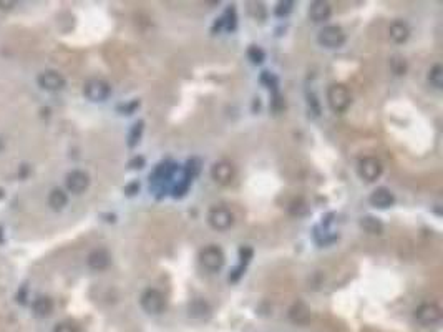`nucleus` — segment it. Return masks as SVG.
Listing matches in <instances>:
<instances>
[{
	"label": "nucleus",
	"mask_w": 443,
	"mask_h": 332,
	"mask_svg": "<svg viewBox=\"0 0 443 332\" xmlns=\"http://www.w3.org/2000/svg\"><path fill=\"white\" fill-rule=\"evenodd\" d=\"M428 82L432 83L435 88H442L443 86V68L442 65H433V68L428 72Z\"/></svg>",
	"instance_id": "aec40b11"
},
{
	"label": "nucleus",
	"mask_w": 443,
	"mask_h": 332,
	"mask_svg": "<svg viewBox=\"0 0 443 332\" xmlns=\"http://www.w3.org/2000/svg\"><path fill=\"white\" fill-rule=\"evenodd\" d=\"M249 56H251V60L254 63H261L262 60H264V54H262V50L257 49V47H252V49L249 50Z\"/></svg>",
	"instance_id": "5701e85b"
},
{
	"label": "nucleus",
	"mask_w": 443,
	"mask_h": 332,
	"mask_svg": "<svg viewBox=\"0 0 443 332\" xmlns=\"http://www.w3.org/2000/svg\"><path fill=\"white\" fill-rule=\"evenodd\" d=\"M67 203H68V198L61 190H54L50 193V196H48V204H50L52 209H55V211L63 209L67 206Z\"/></svg>",
	"instance_id": "a211bd4d"
},
{
	"label": "nucleus",
	"mask_w": 443,
	"mask_h": 332,
	"mask_svg": "<svg viewBox=\"0 0 443 332\" xmlns=\"http://www.w3.org/2000/svg\"><path fill=\"white\" fill-rule=\"evenodd\" d=\"M368 201H370V204L374 208L385 209V208H390L393 203H395V196H393L392 191L387 190V188H377L375 191H372Z\"/></svg>",
	"instance_id": "9b49d317"
},
{
	"label": "nucleus",
	"mask_w": 443,
	"mask_h": 332,
	"mask_svg": "<svg viewBox=\"0 0 443 332\" xmlns=\"http://www.w3.org/2000/svg\"><path fill=\"white\" fill-rule=\"evenodd\" d=\"M32 309H33V312L37 314V316L45 317V316H48V314L52 312V309H54V303H52L50 298H47V296H42V298L35 299Z\"/></svg>",
	"instance_id": "f3484780"
},
{
	"label": "nucleus",
	"mask_w": 443,
	"mask_h": 332,
	"mask_svg": "<svg viewBox=\"0 0 443 332\" xmlns=\"http://www.w3.org/2000/svg\"><path fill=\"white\" fill-rule=\"evenodd\" d=\"M90 186V176L82 169H73L67 174V188L68 191L75 194H82L88 190Z\"/></svg>",
	"instance_id": "9d476101"
},
{
	"label": "nucleus",
	"mask_w": 443,
	"mask_h": 332,
	"mask_svg": "<svg viewBox=\"0 0 443 332\" xmlns=\"http://www.w3.org/2000/svg\"><path fill=\"white\" fill-rule=\"evenodd\" d=\"M360 226L363 228V231H367V233H370V234H380L382 233V229H384L382 222H380L379 220H375V218H372V216L362 218Z\"/></svg>",
	"instance_id": "6ab92c4d"
},
{
	"label": "nucleus",
	"mask_w": 443,
	"mask_h": 332,
	"mask_svg": "<svg viewBox=\"0 0 443 332\" xmlns=\"http://www.w3.org/2000/svg\"><path fill=\"white\" fill-rule=\"evenodd\" d=\"M331 14H332L331 5H329V2H324V0H315V2L310 3V7H309V17H310V20L315 22V24H321V22L329 20Z\"/></svg>",
	"instance_id": "ddd939ff"
},
{
	"label": "nucleus",
	"mask_w": 443,
	"mask_h": 332,
	"mask_svg": "<svg viewBox=\"0 0 443 332\" xmlns=\"http://www.w3.org/2000/svg\"><path fill=\"white\" fill-rule=\"evenodd\" d=\"M292 5H294L292 2H279L277 3V8H276V15H277V17L287 15L289 12L292 10Z\"/></svg>",
	"instance_id": "4be33fe9"
},
{
	"label": "nucleus",
	"mask_w": 443,
	"mask_h": 332,
	"mask_svg": "<svg viewBox=\"0 0 443 332\" xmlns=\"http://www.w3.org/2000/svg\"><path fill=\"white\" fill-rule=\"evenodd\" d=\"M208 221L213 229L226 231V229H229L232 226V222H234V216H232V213L224 206H214V208H211V211H209Z\"/></svg>",
	"instance_id": "39448f33"
},
{
	"label": "nucleus",
	"mask_w": 443,
	"mask_h": 332,
	"mask_svg": "<svg viewBox=\"0 0 443 332\" xmlns=\"http://www.w3.org/2000/svg\"><path fill=\"white\" fill-rule=\"evenodd\" d=\"M327 102L329 107L332 108V111L344 113L352 105V95H350L349 88L344 83H334L327 90Z\"/></svg>",
	"instance_id": "f257e3e1"
},
{
	"label": "nucleus",
	"mask_w": 443,
	"mask_h": 332,
	"mask_svg": "<svg viewBox=\"0 0 443 332\" xmlns=\"http://www.w3.org/2000/svg\"><path fill=\"white\" fill-rule=\"evenodd\" d=\"M54 332H77V329L72 324H68V322H61V324L55 327Z\"/></svg>",
	"instance_id": "b1692460"
},
{
	"label": "nucleus",
	"mask_w": 443,
	"mask_h": 332,
	"mask_svg": "<svg viewBox=\"0 0 443 332\" xmlns=\"http://www.w3.org/2000/svg\"><path fill=\"white\" fill-rule=\"evenodd\" d=\"M3 231H2V228H0V243H3Z\"/></svg>",
	"instance_id": "cd10ccee"
},
{
	"label": "nucleus",
	"mask_w": 443,
	"mask_h": 332,
	"mask_svg": "<svg viewBox=\"0 0 443 332\" xmlns=\"http://www.w3.org/2000/svg\"><path fill=\"white\" fill-rule=\"evenodd\" d=\"M388 37L392 38V40L395 42V43L407 42V40H409V37H410L409 25H407L405 22H402V20L393 22V24L388 27Z\"/></svg>",
	"instance_id": "2eb2a0df"
},
{
	"label": "nucleus",
	"mask_w": 443,
	"mask_h": 332,
	"mask_svg": "<svg viewBox=\"0 0 443 332\" xmlns=\"http://www.w3.org/2000/svg\"><path fill=\"white\" fill-rule=\"evenodd\" d=\"M139 303H141V307L148 314H160L163 312L166 301H165V296L158 289H146L141 294Z\"/></svg>",
	"instance_id": "0eeeda50"
},
{
	"label": "nucleus",
	"mask_w": 443,
	"mask_h": 332,
	"mask_svg": "<svg viewBox=\"0 0 443 332\" xmlns=\"http://www.w3.org/2000/svg\"><path fill=\"white\" fill-rule=\"evenodd\" d=\"M141 132H143V121H139V123L133 126V130H131V133H130V146H135L139 141Z\"/></svg>",
	"instance_id": "412c9836"
},
{
	"label": "nucleus",
	"mask_w": 443,
	"mask_h": 332,
	"mask_svg": "<svg viewBox=\"0 0 443 332\" xmlns=\"http://www.w3.org/2000/svg\"><path fill=\"white\" fill-rule=\"evenodd\" d=\"M234 176H236V169L229 161L222 160V161H218V163L213 165L211 178L218 183V185H222V186L231 185L232 180H234Z\"/></svg>",
	"instance_id": "6e6552de"
},
{
	"label": "nucleus",
	"mask_w": 443,
	"mask_h": 332,
	"mask_svg": "<svg viewBox=\"0 0 443 332\" xmlns=\"http://www.w3.org/2000/svg\"><path fill=\"white\" fill-rule=\"evenodd\" d=\"M27 292H28V291H27V287H25V286L19 291V296H17V299H19V303H20V304H25V299H24V298H25V296H27Z\"/></svg>",
	"instance_id": "393cba45"
},
{
	"label": "nucleus",
	"mask_w": 443,
	"mask_h": 332,
	"mask_svg": "<svg viewBox=\"0 0 443 332\" xmlns=\"http://www.w3.org/2000/svg\"><path fill=\"white\" fill-rule=\"evenodd\" d=\"M199 263L204 269L216 273L224 266V254H222L221 248L218 246H208L199 252Z\"/></svg>",
	"instance_id": "7ed1b4c3"
},
{
	"label": "nucleus",
	"mask_w": 443,
	"mask_h": 332,
	"mask_svg": "<svg viewBox=\"0 0 443 332\" xmlns=\"http://www.w3.org/2000/svg\"><path fill=\"white\" fill-rule=\"evenodd\" d=\"M317 40L326 49H339L345 42V33L339 25H327L319 32Z\"/></svg>",
	"instance_id": "f03ea898"
},
{
	"label": "nucleus",
	"mask_w": 443,
	"mask_h": 332,
	"mask_svg": "<svg viewBox=\"0 0 443 332\" xmlns=\"http://www.w3.org/2000/svg\"><path fill=\"white\" fill-rule=\"evenodd\" d=\"M138 188H139V186L137 185V183H135V185H131V186L126 188V193H128V194H133V191H135V190H138Z\"/></svg>",
	"instance_id": "bb28decb"
},
{
	"label": "nucleus",
	"mask_w": 443,
	"mask_h": 332,
	"mask_svg": "<svg viewBox=\"0 0 443 332\" xmlns=\"http://www.w3.org/2000/svg\"><path fill=\"white\" fill-rule=\"evenodd\" d=\"M15 7V2L12 0H0V8H12Z\"/></svg>",
	"instance_id": "a878e982"
},
{
	"label": "nucleus",
	"mask_w": 443,
	"mask_h": 332,
	"mask_svg": "<svg viewBox=\"0 0 443 332\" xmlns=\"http://www.w3.org/2000/svg\"><path fill=\"white\" fill-rule=\"evenodd\" d=\"M384 173V166L382 161L374 158V156H367L359 161V176L362 180H365L367 183H374L382 176Z\"/></svg>",
	"instance_id": "20e7f679"
},
{
	"label": "nucleus",
	"mask_w": 443,
	"mask_h": 332,
	"mask_svg": "<svg viewBox=\"0 0 443 332\" xmlns=\"http://www.w3.org/2000/svg\"><path fill=\"white\" fill-rule=\"evenodd\" d=\"M415 319L422 326H435L442 321V309L437 304H422L415 311Z\"/></svg>",
	"instance_id": "1a4fd4ad"
},
{
	"label": "nucleus",
	"mask_w": 443,
	"mask_h": 332,
	"mask_svg": "<svg viewBox=\"0 0 443 332\" xmlns=\"http://www.w3.org/2000/svg\"><path fill=\"white\" fill-rule=\"evenodd\" d=\"M38 83L42 85V88L50 90V91H58L65 86V78L60 75L58 72L54 70H47L38 77Z\"/></svg>",
	"instance_id": "f8f14e48"
},
{
	"label": "nucleus",
	"mask_w": 443,
	"mask_h": 332,
	"mask_svg": "<svg viewBox=\"0 0 443 332\" xmlns=\"http://www.w3.org/2000/svg\"><path fill=\"white\" fill-rule=\"evenodd\" d=\"M289 316H291V319L296 322V324H305V322L309 321V317H310V311L304 303H301L299 301V303H296L291 307Z\"/></svg>",
	"instance_id": "dca6fc26"
},
{
	"label": "nucleus",
	"mask_w": 443,
	"mask_h": 332,
	"mask_svg": "<svg viewBox=\"0 0 443 332\" xmlns=\"http://www.w3.org/2000/svg\"><path fill=\"white\" fill-rule=\"evenodd\" d=\"M110 263H111V256H110V252L103 248L95 249V251H91L88 254V266L95 271L107 269Z\"/></svg>",
	"instance_id": "4468645a"
},
{
	"label": "nucleus",
	"mask_w": 443,
	"mask_h": 332,
	"mask_svg": "<svg viewBox=\"0 0 443 332\" xmlns=\"http://www.w3.org/2000/svg\"><path fill=\"white\" fill-rule=\"evenodd\" d=\"M83 93H85V97L91 100V102H105V100L110 97V93H111V86H110L105 80L93 78V80H88L85 83Z\"/></svg>",
	"instance_id": "423d86ee"
}]
</instances>
